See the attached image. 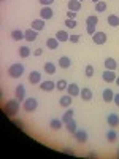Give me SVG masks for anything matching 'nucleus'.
Wrapping results in <instances>:
<instances>
[{"mask_svg": "<svg viewBox=\"0 0 119 159\" xmlns=\"http://www.w3.org/2000/svg\"><path fill=\"white\" fill-rule=\"evenodd\" d=\"M59 67H62V69H68L70 65H72V61H70V57H67V56H62V57H59Z\"/></svg>", "mask_w": 119, "mask_h": 159, "instance_id": "17", "label": "nucleus"}, {"mask_svg": "<svg viewBox=\"0 0 119 159\" xmlns=\"http://www.w3.org/2000/svg\"><path fill=\"white\" fill-rule=\"evenodd\" d=\"M67 92H68L72 97H76V96H79L81 89H79V86H78L76 83H70V84L67 86Z\"/></svg>", "mask_w": 119, "mask_h": 159, "instance_id": "11", "label": "nucleus"}, {"mask_svg": "<svg viewBox=\"0 0 119 159\" xmlns=\"http://www.w3.org/2000/svg\"><path fill=\"white\" fill-rule=\"evenodd\" d=\"M13 124H15V126H18L19 129H24V123L21 121V119H15V121H13Z\"/></svg>", "mask_w": 119, "mask_h": 159, "instance_id": "39", "label": "nucleus"}, {"mask_svg": "<svg viewBox=\"0 0 119 159\" xmlns=\"http://www.w3.org/2000/svg\"><path fill=\"white\" fill-rule=\"evenodd\" d=\"M19 56H21L22 59L29 57V56H30V49H29L27 46H21V48H19Z\"/></svg>", "mask_w": 119, "mask_h": 159, "instance_id": "30", "label": "nucleus"}, {"mask_svg": "<svg viewBox=\"0 0 119 159\" xmlns=\"http://www.w3.org/2000/svg\"><path fill=\"white\" fill-rule=\"evenodd\" d=\"M72 96L70 94H67V96H62L60 97V100H59V103L62 105V107H65V108H70V105H72Z\"/></svg>", "mask_w": 119, "mask_h": 159, "instance_id": "15", "label": "nucleus"}, {"mask_svg": "<svg viewBox=\"0 0 119 159\" xmlns=\"http://www.w3.org/2000/svg\"><path fill=\"white\" fill-rule=\"evenodd\" d=\"M113 102L117 105V107H119V94H114V97H113Z\"/></svg>", "mask_w": 119, "mask_h": 159, "instance_id": "44", "label": "nucleus"}, {"mask_svg": "<svg viewBox=\"0 0 119 159\" xmlns=\"http://www.w3.org/2000/svg\"><path fill=\"white\" fill-rule=\"evenodd\" d=\"M97 22H99V18H97L95 15L86 18V24H87V25H97Z\"/></svg>", "mask_w": 119, "mask_h": 159, "instance_id": "32", "label": "nucleus"}, {"mask_svg": "<svg viewBox=\"0 0 119 159\" xmlns=\"http://www.w3.org/2000/svg\"><path fill=\"white\" fill-rule=\"evenodd\" d=\"M38 2L42 3V7H51L54 3V0H38Z\"/></svg>", "mask_w": 119, "mask_h": 159, "instance_id": "37", "label": "nucleus"}, {"mask_svg": "<svg viewBox=\"0 0 119 159\" xmlns=\"http://www.w3.org/2000/svg\"><path fill=\"white\" fill-rule=\"evenodd\" d=\"M116 84L119 86V78H117V76H116Z\"/></svg>", "mask_w": 119, "mask_h": 159, "instance_id": "45", "label": "nucleus"}, {"mask_svg": "<svg viewBox=\"0 0 119 159\" xmlns=\"http://www.w3.org/2000/svg\"><path fill=\"white\" fill-rule=\"evenodd\" d=\"M79 96H81V99H83V100H86V102H87V100H90V99H92V91H90L89 88H83V89H81V92H79Z\"/></svg>", "mask_w": 119, "mask_h": 159, "instance_id": "21", "label": "nucleus"}, {"mask_svg": "<svg viewBox=\"0 0 119 159\" xmlns=\"http://www.w3.org/2000/svg\"><path fill=\"white\" fill-rule=\"evenodd\" d=\"M73 135H75V139H76L78 143H86L87 142V132L86 130H76Z\"/></svg>", "mask_w": 119, "mask_h": 159, "instance_id": "12", "label": "nucleus"}, {"mask_svg": "<svg viewBox=\"0 0 119 159\" xmlns=\"http://www.w3.org/2000/svg\"><path fill=\"white\" fill-rule=\"evenodd\" d=\"M79 2H81V0H79Z\"/></svg>", "mask_w": 119, "mask_h": 159, "instance_id": "48", "label": "nucleus"}, {"mask_svg": "<svg viewBox=\"0 0 119 159\" xmlns=\"http://www.w3.org/2000/svg\"><path fill=\"white\" fill-rule=\"evenodd\" d=\"M40 89H42V91H46V92L54 91V89H56V83L51 81V80H46V81H42V83H40Z\"/></svg>", "mask_w": 119, "mask_h": 159, "instance_id": "7", "label": "nucleus"}, {"mask_svg": "<svg viewBox=\"0 0 119 159\" xmlns=\"http://www.w3.org/2000/svg\"><path fill=\"white\" fill-rule=\"evenodd\" d=\"M43 70L48 73V75H54L56 73V64H52V62H46L43 65Z\"/></svg>", "mask_w": 119, "mask_h": 159, "instance_id": "20", "label": "nucleus"}, {"mask_svg": "<svg viewBox=\"0 0 119 159\" xmlns=\"http://www.w3.org/2000/svg\"><path fill=\"white\" fill-rule=\"evenodd\" d=\"M116 67H117V62L113 57H107V59H105V69H107V70H114Z\"/></svg>", "mask_w": 119, "mask_h": 159, "instance_id": "18", "label": "nucleus"}, {"mask_svg": "<svg viewBox=\"0 0 119 159\" xmlns=\"http://www.w3.org/2000/svg\"><path fill=\"white\" fill-rule=\"evenodd\" d=\"M16 99H18L19 102H22V100L25 99V88H24V84H19V86L16 88Z\"/></svg>", "mask_w": 119, "mask_h": 159, "instance_id": "16", "label": "nucleus"}, {"mask_svg": "<svg viewBox=\"0 0 119 159\" xmlns=\"http://www.w3.org/2000/svg\"><path fill=\"white\" fill-rule=\"evenodd\" d=\"M116 137H117V135H116V132H114L113 129L107 132V140H108V142H114V140H116Z\"/></svg>", "mask_w": 119, "mask_h": 159, "instance_id": "33", "label": "nucleus"}, {"mask_svg": "<svg viewBox=\"0 0 119 159\" xmlns=\"http://www.w3.org/2000/svg\"><path fill=\"white\" fill-rule=\"evenodd\" d=\"M56 38L59 40V42H68L70 35L65 32V30H57V32H56Z\"/></svg>", "mask_w": 119, "mask_h": 159, "instance_id": "22", "label": "nucleus"}, {"mask_svg": "<svg viewBox=\"0 0 119 159\" xmlns=\"http://www.w3.org/2000/svg\"><path fill=\"white\" fill-rule=\"evenodd\" d=\"M67 86H68V83L65 81V80H59V81L56 83V89L57 91H67Z\"/></svg>", "mask_w": 119, "mask_h": 159, "instance_id": "29", "label": "nucleus"}, {"mask_svg": "<svg viewBox=\"0 0 119 159\" xmlns=\"http://www.w3.org/2000/svg\"><path fill=\"white\" fill-rule=\"evenodd\" d=\"M59 40L56 38V37H52V38H48L46 40V48H49V49H57L59 48Z\"/></svg>", "mask_w": 119, "mask_h": 159, "instance_id": "14", "label": "nucleus"}, {"mask_svg": "<svg viewBox=\"0 0 119 159\" xmlns=\"http://www.w3.org/2000/svg\"><path fill=\"white\" fill-rule=\"evenodd\" d=\"M65 129H67L70 134H75V132L78 130V129H76V121H73V119H72V121L65 123Z\"/></svg>", "mask_w": 119, "mask_h": 159, "instance_id": "28", "label": "nucleus"}, {"mask_svg": "<svg viewBox=\"0 0 119 159\" xmlns=\"http://www.w3.org/2000/svg\"><path fill=\"white\" fill-rule=\"evenodd\" d=\"M102 97H103L105 102H113L114 94H113V91H111V89H105V91L102 92Z\"/></svg>", "mask_w": 119, "mask_h": 159, "instance_id": "23", "label": "nucleus"}, {"mask_svg": "<svg viewBox=\"0 0 119 159\" xmlns=\"http://www.w3.org/2000/svg\"><path fill=\"white\" fill-rule=\"evenodd\" d=\"M108 24L111 25V27H119V16L110 15V16H108Z\"/></svg>", "mask_w": 119, "mask_h": 159, "instance_id": "26", "label": "nucleus"}, {"mask_svg": "<svg viewBox=\"0 0 119 159\" xmlns=\"http://www.w3.org/2000/svg\"><path fill=\"white\" fill-rule=\"evenodd\" d=\"M3 111H5L8 116H15V115H18V111H19V100H18V99L8 100V102L5 103Z\"/></svg>", "mask_w": 119, "mask_h": 159, "instance_id": "1", "label": "nucleus"}, {"mask_svg": "<svg viewBox=\"0 0 119 159\" xmlns=\"http://www.w3.org/2000/svg\"><path fill=\"white\" fill-rule=\"evenodd\" d=\"M102 78L107 83H113V81H116V73H114V70H105L102 73Z\"/></svg>", "mask_w": 119, "mask_h": 159, "instance_id": "9", "label": "nucleus"}, {"mask_svg": "<svg viewBox=\"0 0 119 159\" xmlns=\"http://www.w3.org/2000/svg\"><path fill=\"white\" fill-rule=\"evenodd\" d=\"M62 123H64L62 119H56V118H54V119H51L49 127H51V129H54V130H59V129L62 127Z\"/></svg>", "mask_w": 119, "mask_h": 159, "instance_id": "25", "label": "nucleus"}, {"mask_svg": "<svg viewBox=\"0 0 119 159\" xmlns=\"http://www.w3.org/2000/svg\"><path fill=\"white\" fill-rule=\"evenodd\" d=\"M95 11L97 13H103V11H107V2H97L95 3Z\"/></svg>", "mask_w": 119, "mask_h": 159, "instance_id": "31", "label": "nucleus"}, {"mask_svg": "<svg viewBox=\"0 0 119 159\" xmlns=\"http://www.w3.org/2000/svg\"><path fill=\"white\" fill-rule=\"evenodd\" d=\"M107 34L105 32H95L94 35H92V40H94V43L95 45H105L107 43Z\"/></svg>", "mask_w": 119, "mask_h": 159, "instance_id": "4", "label": "nucleus"}, {"mask_svg": "<svg viewBox=\"0 0 119 159\" xmlns=\"http://www.w3.org/2000/svg\"><path fill=\"white\" fill-rule=\"evenodd\" d=\"M79 40H81V37H79V35H76V34H73V35H70L68 42H70V43H78Z\"/></svg>", "mask_w": 119, "mask_h": 159, "instance_id": "36", "label": "nucleus"}, {"mask_svg": "<svg viewBox=\"0 0 119 159\" xmlns=\"http://www.w3.org/2000/svg\"><path fill=\"white\" fill-rule=\"evenodd\" d=\"M30 27H32L33 30H37V32L43 30V29H45V19H42V18L33 19V21H32V24H30Z\"/></svg>", "mask_w": 119, "mask_h": 159, "instance_id": "10", "label": "nucleus"}, {"mask_svg": "<svg viewBox=\"0 0 119 159\" xmlns=\"http://www.w3.org/2000/svg\"><path fill=\"white\" fill-rule=\"evenodd\" d=\"M107 121H108L110 127H116V126H119V116L114 115V113H110L108 118H107Z\"/></svg>", "mask_w": 119, "mask_h": 159, "instance_id": "13", "label": "nucleus"}, {"mask_svg": "<svg viewBox=\"0 0 119 159\" xmlns=\"http://www.w3.org/2000/svg\"><path fill=\"white\" fill-rule=\"evenodd\" d=\"M87 157H89V159H92V157H97V153H95L94 150H92V151H89V153H87Z\"/></svg>", "mask_w": 119, "mask_h": 159, "instance_id": "43", "label": "nucleus"}, {"mask_svg": "<svg viewBox=\"0 0 119 159\" xmlns=\"http://www.w3.org/2000/svg\"><path fill=\"white\" fill-rule=\"evenodd\" d=\"M11 38H13V40H16V42H19V40H24V32L19 30V29L13 30V32H11Z\"/></svg>", "mask_w": 119, "mask_h": 159, "instance_id": "27", "label": "nucleus"}, {"mask_svg": "<svg viewBox=\"0 0 119 159\" xmlns=\"http://www.w3.org/2000/svg\"><path fill=\"white\" fill-rule=\"evenodd\" d=\"M86 30H87L89 35H94V34H95V25H87V29H86Z\"/></svg>", "mask_w": 119, "mask_h": 159, "instance_id": "38", "label": "nucleus"}, {"mask_svg": "<svg viewBox=\"0 0 119 159\" xmlns=\"http://www.w3.org/2000/svg\"><path fill=\"white\" fill-rule=\"evenodd\" d=\"M73 115H75V111H73L72 108H68L67 111H65V113L62 115V121H64V123H68V121H72V119H73Z\"/></svg>", "mask_w": 119, "mask_h": 159, "instance_id": "24", "label": "nucleus"}, {"mask_svg": "<svg viewBox=\"0 0 119 159\" xmlns=\"http://www.w3.org/2000/svg\"><path fill=\"white\" fill-rule=\"evenodd\" d=\"M42 54H43V49H42V48L33 49V56H42Z\"/></svg>", "mask_w": 119, "mask_h": 159, "instance_id": "41", "label": "nucleus"}, {"mask_svg": "<svg viewBox=\"0 0 119 159\" xmlns=\"http://www.w3.org/2000/svg\"><path fill=\"white\" fill-rule=\"evenodd\" d=\"M29 83L30 84H40L42 83V75H40V72L33 70L29 73Z\"/></svg>", "mask_w": 119, "mask_h": 159, "instance_id": "6", "label": "nucleus"}, {"mask_svg": "<svg viewBox=\"0 0 119 159\" xmlns=\"http://www.w3.org/2000/svg\"><path fill=\"white\" fill-rule=\"evenodd\" d=\"M37 105H38L37 99H33V97H29V99H25V102H24V110L27 111V113H30V111L37 110Z\"/></svg>", "mask_w": 119, "mask_h": 159, "instance_id": "3", "label": "nucleus"}, {"mask_svg": "<svg viewBox=\"0 0 119 159\" xmlns=\"http://www.w3.org/2000/svg\"><path fill=\"white\" fill-rule=\"evenodd\" d=\"M75 16H76V11H70V10H68L67 18H68V19H75Z\"/></svg>", "mask_w": 119, "mask_h": 159, "instance_id": "42", "label": "nucleus"}, {"mask_svg": "<svg viewBox=\"0 0 119 159\" xmlns=\"http://www.w3.org/2000/svg\"><path fill=\"white\" fill-rule=\"evenodd\" d=\"M92 2H94V3H97V2H100V0H92Z\"/></svg>", "mask_w": 119, "mask_h": 159, "instance_id": "46", "label": "nucleus"}, {"mask_svg": "<svg viewBox=\"0 0 119 159\" xmlns=\"http://www.w3.org/2000/svg\"><path fill=\"white\" fill-rule=\"evenodd\" d=\"M62 153H64V154H68V156H73V154H75V151H73L72 148H64Z\"/></svg>", "mask_w": 119, "mask_h": 159, "instance_id": "40", "label": "nucleus"}, {"mask_svg": "<svg viewBox=\"0 0 119 159\" xmlns=\"http://www.w3.org/2000/svg\"><path fill=\"white\" fill-rule=\"evenodd\" d=\"M37 35H38V32L33 30L32 27L27 29V30H24V40H27V42H30V43L37 40Z\"/></svg>", "mask_w": 119, "mask_h": 159, "instance_id": "8", "label": "nucleus"}, {"mask_svg": "<svg viewBox=\"0 0 119 159\" xmlns=\"http://www.w3.org/2000/svg\"><path fill=\"white\" fill-rule=\"evenodd\" d=\"M52 16H54V11H52V8L51 7H43L42 10H40V18L42 19H51Z\"/></svg>", "mask_w": 119, "mask_h": 159, "instance_id": "5", "label": "nucleus"}, {"mask_svg": "<svg viewBox=\"0 0 119 159\" xmlns=\"http://www.w3.org/2000/svg\"><path fill=\"white\" fill-rule=\"evenodd\" d=\"M117 157H119V148H117Z\"/></svg>", "mask_w": 119, "mask_h": 159, "instance_id": "47", "label": "nucleus"}, {"mask_svg": "<svg viewBox=\"0 0 119 159\" xmlns=\"http://www.w3.org/2000/svg\"><path fill=\"white\" fill-rule=\"evenodd\" d=\"M68 10L70 11H79L81 10V2H79V0H68Z\"/></svg>", "mask_w": 119, "mask_h": 159, "instance_id": "19", "label": "nucleus"}, {"mask_svg": "<svg viewBox=\"0 0 119 159\" xmlns=\"http://www.w3.org/2000/svg\"><path fill=\"white\" fill-rule=\"evenodd\" d=\"M86 76L87 78H92V76H94V65H87V67H86Z\"/></svg>", "mask_w": 119, "mask_h": 159, "instance_id": "34", "label": "nucleus"}, {"mask_svg": "<svg viewBox=\"0 0 119 159\" xmlns=\"http://www.w3.org/2000/svg\"><path fill=\"white\" fill-rule=\"evenodd\" d=\"M65 25H67L68 29H75L78 24H76V21H75V19H68V18H67V21H65Z\"/></svg>", "mask_w": 119, "mask_h": 159, "instance_id": "35", "label": "nucleus"}, {"mask_svg": "<svg viewBox=\"0 0 119 159\" xmlns=\"http://www.w3.org/2000/svg\"><path fill=\"white\" fill-rule=\"evenodd\" d=\"M22 73H24V65L22 64H11L10 65V69H8V75L11 76V78H19V76H22Z\"/></svg>", "mask_w": 119, "mask_h": 159, "instance_id": "2", "label": "nucleus"}]
</instances>
